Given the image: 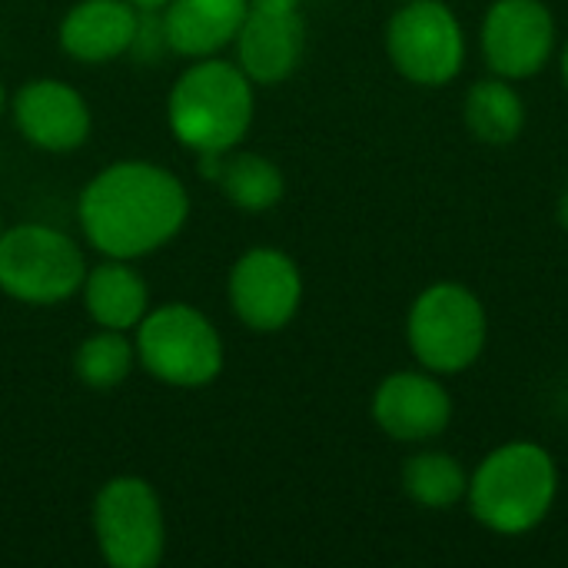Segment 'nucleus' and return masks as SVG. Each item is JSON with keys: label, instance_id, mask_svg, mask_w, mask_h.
<instances>
[{"label": "nucleus", "instance_id": "nucleus-1", "mask_svg": "<svg viewBox=\"0 0 568 568\" xmlns=\"http://www.w3.org/2000/svg\"><path fill=\"white\" fill-rule=\"evenodd\" d=\"M183 183L146 160H123L100 170L80 196V226L103 256L136 260L166 246L186 223Z\"/></svg>", "mask_w": 568, "mask_h": 568}, {"label": "nucleus", "instance_id": "nucleus-2", "mask_svg": "<svg viewBox=\"0 0 568 568\" xmlns=\"http://www.w3.org/2000/svg\"><path fill=\"white\" fill-rule=\"evenodd\" d=\"M253 80L226 60L203 57L170 90V130L193 153H230L253 123Z\"/></svg>", "mask_w": 568, "mask_h": 568}, {"label": "nucleus", "instance_id": "nucleus-3", "mask_svg": "<svg viewBox=\"0 0 568 568\" xmlns=\"http://www.w3.org/2000/svg\"><path fill=\"white\" fill-rule=\"evenodd\" d=\"M559 489L552 456L536 443H509L489 453L469 479V503L483 526L503 536L536 529Z\"/></svg>", "mask_w": 568, "mask_h": 568}, {"label": "nucleus", "instance_id": "nucleus-4", "mask_svg": "<svg viewBox=\"0 0 568 568\" xmlns=\"http://www.w3.org/2000/svg\"><path fill=\"white\" fill-rule=\"evenodd\" d=\"M136 356L160 383L200 389L223 369V339L200 310L166 303L140 320Z\"/></svg>", "mask_w": 568, "mask_h": 568}, {"label": "nucleus", "instance_id": "nucleus-5", "mask_svg": "<svg viewBox=\"0 0 568 568\" xmlns=\"http://www.w3.org/2000/svg\"><path fill=\"white\" fill-rule=\"evenodd\" d=\"M87 280L80 246L40 223H23L0 233V290L20 303L53 306L70 300Z\"/></svg>", "mask_w": 568, "mask_h": 568}, {"label": "nucleus", "instance_id": "nucleus-6", "mask_svg": "<svg viewBox=\"0 0 568 568\" xmlns=\"http://www.w3.org/2000/svg\"><path fill=\"white\" fill-rule=\"evenodd\" d=\"M409 346L433 373L473 366L486 346V310L459 283L429 286L409 313Z\"/></svg>", "mask_w": 568, "mask_h": 568}, {"label": "nucleus", "instance_id": "nucleus-7", "mask_svg": "<svg viewBox=\"0 0 568 568\" xmlns=\"http://www.w3.org/2000/svg\"><path fill=\"white\" fill-rule=\"evenodd\" d=\"M93 529L113 568H153L163 559V506L150 483L136 476L110 479L93 503Z\"/></svg>", "mask_w": 568, "mask_h": 568}, {"label": "nucleus", "instance_id": "nucleus-8", "mask_svg": "<svg viewBox=\"0 0 568 568\" xmlns=\"http://www.w3.org/2000/svg\"><path fill=\"white\" fill-rule=\"evenodd\" d=\"M386 50L396 70L426 87L449 83L466 60V37L456 13L439 0H409L386 30Z\"/></svg>", "mask_w": 568, "mask_h": 568}, {"label": "nucleus", "instance_id": "nucleus-9", "mask_svg": "<svg viewBox=\"0 0 568 568\" xmlns=\"http://www.w3.org/2000/svg\"><path fill=\"white\" fill-rule=\"evenodd\" d=\"M303 300V276L296 263L273 250L256 246L243 253L230 270V306L256 333L283 329Z\"/></svg>", "mask_w": 568, "mask_h": 568}, {"label": "nucleus", "instance_id": "nucleus-10", "mask_svg": "<svg viewBox=\"0 0 568 568\" xmlns=\"http://www.w3.org/2000/svg\"><path fill=\"white\" fill-rule=\"evenodd\" d=\"M552 43L556 23L542 0H496L483 20L486 63L506 80L539 73L552 53Z\"/></svg>", "mask_w": 568, "mask_h": 568}, {"label": "nucleus", "instance_id": "nucleus-11", "mask_svg": "<svg viewBox=\"0 0 568 568\" xmlns=\"http://www.w3.org/2000/svg\"><path fill=\"white\" fill-rule=\"evenodd\" d=\"M13 120L33 146L50 153L77 150L90 133V110L83 97L63 80L23 83L13 97Z\"/></svg>", "mask_w": 568, "mask_h": 568}, {"label": "nucleus", "instance_id": "nucleus-12", "mask_svg": "<svg viewBox=\"0 0 568 568\" xmlns=\"http://www.w3.org/2000/svg\"><path fill=\"white\" fill-rule=\"evenodd\" d=\"M449 393L423 373H393L373 396L376 426L399 443H426L449 426Z\"/></svg>", "mask_w": 568, "mask_h": 568}, {"label": "nucleus", "instance_id": "nucleus-13", "mask_svg": "<svg viewBox=\"0 0 568 568\" xmlns=\"http://www.w3.org/2000/svg\"><path fill=\"white\" fill-rule=\"evenodd\" d=\"M240 70L256 83L286 80L306 50V27L296 10H250L240 33Z\"/></svg>", "mask_w": 568, "mask_h": 568}, {"label": "nucleus", "instance_id": "nucleus-14", "mask_svg": "<svg viewBox=\"0 0 568 568\" xmlns=\"http://www.w3.org/2000/svg\"><path fill=\"white\" fill-rule=\"evenodd\" d=\"M140 10L130 0H80L60 23V43L83 63H106L133 47Z\"/></svg>", "mask_w": 568, "mask_h": 568}, {"label": "nucleus", "instance_id": "nucleus-15", "mask_svg": "<svg viewBox=\"0 0 568 568\" xmlns=\"http://www.w3.org/2000/svg\"><path fill=\"white\" fill-rule=\"evenodd\" d=\"M250 0H170L163 7L166 47L180 57H213L230 40H236Z\"/></svg>", "mask_w": 568, "mask_h": 568}, {"label": "nucleus", "instance_id": "nucleus-16", "mask_svg": "<svg viewBox=\"0 0 568 568\" xmlns=\"http://www.w3.org/2000/svg\"><path fill=\"white\" fill-rule=\"evenodd\" d=\"M80 290H83L87 313L103 329L126 333L140 326V320L146 316V303H150L146 283L140 280L136 270L126 266V260H110L97 266L93 273H87Z\"/></svg>", "mask_w": 568, "mask_h": 568}, {"label": "nucleus", "instance_id": "nucleus-17", "mask_svg": "<svg viewBox=\"0 0 568 568\" xmlns=\"http://www.w3.org/2000/svg\"><path fill=\"white\" fill-rule=\"evenodd\" d=\"M226 200L246 213H263V210H273L280 200H283V173L273 160L266 156H256V153H240V156H226L220 160L216 166V176H213Z\"/></svg>", "mask_w": 568, "mask_h": 568}, {"label": "nucleus", "instance_id": "nucleus-18", "mask_svg": "<svg viewBox=\"0 0 568 568\" xmlns=\"http://www.w3.org/2000/svg\"><path fill=\"white\" fill-rule=\"evenodd\" d=\"M463 113H466L469 130L483 143H493V146L513 143L526 123V106L506 80H479L469 90Z\"/></svg>", "mask_w": 568, "mask_h": 568}, {"label": "nucleus", "instance_id": "nucleus-19", "mask_svg": "<svg viewBox=\"0 0 568 568\" xmlns=\"http://www.w3.org/2000/svg\"><path fill=\"white\" fill-rule=\"evenodd\" d=\"M403 486L409 499L426 509H449L469 493L463 466L446 453H419L403 469Z\"/></svg>", "mask_w": 568, "mask_h": 568}, {"label": "nucleus", "instance_id": "nucleus-20", "mask_svg": "<svg viewBox=\"0 0 568 568\" xmlns=\"http://www.w3.org/2000/svg\"><path fill=\"white\" fill-rule=\"evenodd\" d=\"M133 356H136V349L130 346L123 329L100 326V333H93L90 339L80 343V349L73 356V369H77L80 383H87L90 389H113L130 376Z\"/></svg>", "mask_w": 568, "mask_h": 568}, {"label": "nucleus", "instance_id": "nucleus-21", "mask_svg": "<svg viewBox=\"0 0 568 568\" xmlns=\"http://www.w3.org/2000/svg\"><path fill=\"white\" fill-rule=\"evenodd\" d=\"M300 0H250V10H296Z\"/></svg>", "mask_w": 568, "mask_h": 568}, {"label": "nucleus", "instance_id": "nucleus-22", "mask_svg": "<svg viewBox=\"0 0 568 568\" xmlns=\"http://www.w3.org/2000/svg\"><path fill=\"white\" fill-rule=\"evenodd\" d=\"M130 3H133L136 10H163L170 0H130Z\"/></svg>", "mask_w": 568, "mask_h": 568}, {"label": "nucleus", "instance_id": "nucleus-23", "mask_svg": "<svg viewBox=\"0 0 568 568\" xmlns=\"http://www.w3.org/2000/svg\"><path fill=\"white\" fill-rule=\"evenodd\" d=\"M559 223L568 230V190L562 193V200H559Z\"/></svg>", "mask_w": 568, "mask_h": 568}, {"label": "nucleus", "instance_id": "nucleus-24", "mask_svg": "<svg viewBox=\"0 0 568 568\" xmlns=\"http://www.w3.org/2000/svg\"><path fill=\"white\" fill-rule=\"evenodd\" d=\"M562 77H566V83H568V47H566V53H562Z\"/></svg>", "mask_w": 568, "mask_h": 568}, {"label": "nucleus", "instance_id": "nucleus-25", "mask_svg": "<svg viewBox=\"0 0 568 568\" xmlns=\"http://www.w3.org/2000/svg\"><path fill=\"white\" fill-rule=\"evenodd\" d=\"M0 110H3V83H0Z\"/></svg>", "mask_w": 568, "mask_h": 568}, {"label": "nucleus", "instance_id": "nucleus-26", "mask_svg": "<svg viewBox=\"0 0 568 568\" xmlns=\"http://www.w3.org/2000/svg\"><path fill=\"white\" fill-rule=\"evenodd\" d=\"M0 233H3V220H0Z\"/></svg>", "mask_w": 568, "mask_h": 568}]
</instances>
